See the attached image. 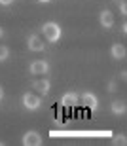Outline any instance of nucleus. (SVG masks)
Wrapping results in <instances>:
<instances>
[{
    "label": "nucleus",
    "mask_w": 127,
    "mask_h": 146,
    "mask_svg": "<svg viewBox=\"0 0 127 146\" xmlns=\"http://www.w3.org/2000/svg\"><path fill=\"white\" fill-rule=\"evenodd\" d=\"M42 33H44V38L50 44H57L63 38V29L57 21H46L42 25Z\"/></svg>",
    "instance_id": "obj_1"
},
{
    "label": "nucleus",
    "mask_w": 127,
    "mask_h": 146,
    "mask_svg": "<svg viewBox=\"0 0 127 146\" xmlns=\"http://www.w3.org/2000/svg\"><path fill=\"white\" fill-rule=\"evenodd\" d=\"M21 104L23 108L28 110V112H36V110H40V106H42V99H40V95H34V93H23L21 97Z\"/></svg>",
    "instance_id": "obj_2"
},
{
    "label": "nucleus",
    "mask_w": 127,
    "mask_h": 146,
    "mask_svg": "<svg viewBox=\"0 0 127 146\" xmlns=\"http://www.w3.org/2000/svg\"><path fill=\"white\" fill-rule=\"evenodd\" d=\"M50 72V63L44 59H34L28 65V74L30 76H46Z\"/></svg>",
    "instance_id": "obj_3"
},
{
    "label": "nucleus",
    "mask_w": 127,
    "mask_h": 146,
    "mask_svg": "<svg viewBox=\"0 0 127 146\" xmlns=\"http://www.w3.org/2000/svg\"><path fill=\"white\" fill-rule=\"evenodd\" d=\"M21 144L23 146H42L44 144V139L40 135L38 131H27L21 139Z\"/></svg>",
    "instance_id": "obj_4"
},
{
    "label": "nucleus",
    "mask_w": 127,
    "mask_h": 146,
    "mask_svg": "<svg viewBox=\"0 0 127 146\" xmlns=\"http://www.w3.org/2000/svg\"><path fill=\"white\" fill-rule=\"evenodd\" d=\"M59 104H61L63 108H74V106L80 104V97L76 95V91H66V93H63V95H61Z\"/></svg>",
    "instance_id": "obj_5"
},
{
    "label": "nucleus",
    "mask_w": 127,
    "mask_h": 146,
    "mask_svg": "<svg viewBox=\"0 0 127 146\" xmlns=\"http://www.w3.org/2000/svg\"><path fill=\"white\" fill-rule=\"evenodd\" d=\"M80 103H82L85 108H89V110H97L99 108V99H97V95H95L93 91H83L82 95H80Z\"/></svg>",
    "instance_id": "obj_6"
},
{
    "label": "nucleus",
    "mask_w": 127,
    "mask_h": 146,
    "mask_svg": "<svg viewBox=\"0 0 127 146\" xmlns=\"http://www.w3.org/2000/svg\"><path fill=\"white\" fill-rule=\"evenodd\" d=\"M30 87H32L34 91H38L40 95H44V97H46V95L51 91V82L48 80V78H44V76H42V78H36V80H32Z\"/></svg>",
    "instance_id": "obj_7"
},
{
    "label": "nucleus",
    "mask_w": 127,
    "mask_h": 146,
    "mask_svg": "<svg viewBox=\"0 0 127 146\" xmlns=\"http://www.w3.org/2000/svg\"><path fill=\"white\" fill-rule=\"evenodd\" d=\"M27 48H28V51L40 53V51L46 49V46H44V40H42L38 34H28L27 36Z\"/></svg>",
    "instance_id": "obj_8"
},
{
    "label": "nucleus",
    "mask_w": 127,
    "mask_h": 146,
    "mask_svg": "<svg viewBox=\"0 0 127 146\" xmlns=\"http://www.w3.org/2000/svg\"><path fill=\"white\" fill-rule=\"evenodd\" d=\"M114 23H116V21H114V13H112L110 10H103L99 13V25L103 29H112V27H114Z\"/></svg>",
    "instance_id": "obj_9"
},
{
    "label": "nucleus",
    "mask_w": 127,
    "mask_h": 146,
    "mask_svg": "<svg viewBox=\"0 0 127 146\" xmlns=\"http://www.w3.org/2000/svg\"><path fill=\"white\" fill-rule=\"evenodd\" d=\"M125 55H127V49H125L123 44L116 42V44H112V46H110V57L114 61H123V59H125Z\"/></svg>",
    "instance_id": "obj_10"
},
{
    "label": "nucleus",
    "mask_w": 127,
    "mask_h": 146,
    "mask_svg": "<svg viewBox=\"0 0 127 146\" xmlns=\"http://www.w3.org/2000/svg\"><path fill=\"white\" fill-rule=\"evenodd\" d=\"M110 112L114 114V116H123V114L127 112L125 101H120V99H116V101H112V103H110Z\"/></svg>",
    "instance_id": "obj_11"
},
{
    "label": "nucleus",
    "mask_w": 127,
    "mask_h": 146,
    "mask_svg": "<svg viewBox=\"0 0 127 146\" xmlns=\"http://www.w3.org/2000/svg\"><path fill=\"white\" fill-rule=\"evenodd\" d=\"M10 55H11V51L8 46H0V63H6L10 59Z\"/></svg>",
    "instance_id": "obj_12"
},
{
    "label": "nucleus",
    "mask_w": 127,
    "mask_h": 146,
    "mask_svg": "<svg viewBox=\"0 0 127 146\" xmlns=\"http://www.w3.org/2000/svg\"><path fill=\"white\" fill-rule=\"evenodd\" d=\"M112 144H114V146H125L127 144V137L123 135V133H122V135H116L114 139H112Z\"/></svg>",
    "instance_id": "obj_13"
},
{
    "label": "nucleus",
    "mask_w": 127,
    "mask_h": 146,
    "mask_svg": "<svg viewBox=\"0 0 127 146\" xmlns=\"http://www.w3.org/2000/svg\"><path fill=\"white\" fill-rule=\"evenodd\" d=\"M106 91H108V93H116L118 91V82L116 80H110L108 84H106Z\"/></svg>",
    "instance_id": "obj_14"
},
{
    "label": "nucleus",
    "mask_w": 127,
    "mask_h": 146,
    "mask_svg": "<svg viewBox=\"0 0 127 146\" xmlns=\"http://www.w3.org/2000/svg\"><path fill=\"white\" fill-rule=\"evenodd\" d=\"M118 8H120V13L122 15H127V4L125 2H118Z\"/></svg>",
    "instance_id": "obj_15"
},
{
    "label": "nucleus",
    "mask_w": 127,
    "mask_h": 146,
    "mask_svg": "<svg viewBox=\"0 0 127 146\" xmlns=\"http://www.w3.org/2000/svg\"><path fill=\"white\" fill-rule=\"evenodd\" d=\"M13 2H15V0H0V6H2V8H8V6H11Z\"/></svg>",
    "instance_id": "obj_16"
},
{
    "label": "nucleus",
    "mask_w": 127,
    "mask_h": 146,
    "mask_svg": "<svg viewBox=\"0 0 127 146\" xmlns=\"http://www.w3.org/2000/svg\"><path fill=\"white\" fill-rule=\"evenodd\" d=\"M120 78H122V82L127 80V70H122V74H120Z\"/></svg>",
    "instance_id": "obj_17"
},
{
    "label": "nucleus",
    "mask_w": 127,
    "mask_h": 146,
    "mask_svg": "<svg viewBox=\"0 0 127 146\" xmlns=\"http://www.w3.org/2000/svg\"><path fill=\"white\" fill-rule=\"evenodd\" d=\"M4 95H6V93H4V87L0 86V103H2V101H4Z\"/></svg>",
    "instance_id": "obj_18"
},
{
    "label": "nucleus",
    "mask_w": 127,
    "mask_h": 146,
    "mask_svg": "<svg viewBox=\"0 0 127 146\" xmlns=\"http://www.w3.org/2000/svg\"><path fill=\"white\" fill-rule=\"evenodd\" d=\"M122 33L127 34V23H123V25H122Z\"/></svg>",
    "instance_id": "obj_19"
},
{
    "label": "nucleus",
    "mask_w": 127,
    "mask_h": 146,
    "mask_svg": "<svg viewBox=\"0 0 127 146\" xmlns=\"http://www.w3.org/2000/svg\"><path fill=\"white\" fill-rule=\"evenodd\" d=\"M36 2H40V4H50V2H53V0H36Z\"/></svg>",
    "instance_id": "obj_20"
},
{
    "label": "nucleus",
    "mask_w": 127,
    "mask_h": 146,
    "mask_svg": "<svg viewBox=\"0 0 127 146\" xmlns=\"http://www.w3.org/2000/svg\"><path fill=\"white\" fill-rule=\"evenodd\" d=\"M2 36H4V29L0 27V38H2Z\"/></svg>",
    "instance_id": "obj_21"
},
{
    "label": "nucleus",
    "mask_w": 127,
    "mask_h": 146,
    "mask_svg": "<svg viewBox=\"0 0 127 146\" xmlns=\"http://www.w3.org/2000/svg\"><path fill=\"white\" fill-rule=\"evenodd\" d=\"M0 146H4V142H2V141H0Z\"/></svg>",
    "instance_id": "obj_22"
}]
</instances>
